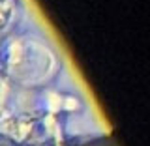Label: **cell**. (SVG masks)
I'll return each instance as SVG.
<instances>
[]
</instances>
